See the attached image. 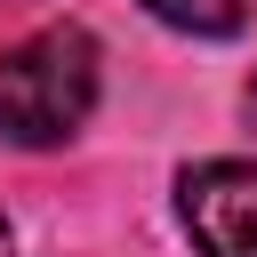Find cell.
<instances>
[{
	"label": "cell",
	"mask_w": 257,
	"mask_h": 257,
	"mask_svg": "<svg viewBox=\"0 0 257 257\" xmlns=\"http://www.w3.org/2000/svg\"><path fill=\"white\" fill-rule=\"evenodd\" d=\"M249 112H257V80H249Z\"/></svg>",
	"instance_id": "cell-4"
},
{
	"label": "cell",
	"mask_w": 257,
	"mask_h": 257,
	"mask_svg": "<svg viewBox=\"0 0 257 257\" xmlns=\"http://www.w3.org/2000/svg\"><path fill=\"white\" fill-rule=\"evenodd\" d=\"M185 233L201 257H257V161H201L177 185Z\"/></svg>",
	"instance_id": "cell-2"
},
{
	"label": "cell",
	"mask_w": 257,
	"mask_h": 257,
	"mask_svg": "<svg viewBox=\"0 0 257 257\" xmlns=\"http://www.w3.org/2000/svg\"><path fill=\"white\" fill-rule=\"evenodd\" d=\"M96 104V40L80 24H48L0 56V137L64 145Z\"/></svg>",
	"instance_id": "cell-1"
},
{
	"label": "cell",
	"mask_w": 257,
	"mask_h": 257,
	"mask_svg": "<svg viewBox=\"0 0 257 257\" xmlns=\"http://www.w3.org/2000/svg\"><path fill=\"white\" fill-rule=\"evenodd\" d=\"M161 24H177V32H201V40H225V32H241V0H145Z\"/></svg>",
	"instance_id": "cell-3"
},
{
	"label": "cell",
	"mask_w": 257,
	"mask_h": 257,
	"mask_svg": "<svg viewBox=\"0 0 257 257\" xmlns=\"http://www.w3.org/2000/svg\"><path fill=\"white\" fill-rule=\"evenodd\" d=\"M0 257H8V225H0Z\"/></svg>",
	"instance_id": "cell-5"
}]
</instances>
